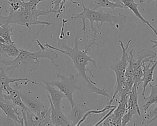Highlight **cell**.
<instances>
[{"label":"cell","instance_id":"obj_16","mask_svg":"<svg viewBox=\"0 0 157 126\" xmlns=\"http://www.w3.org/2000/svg\"><path fill=\"white\" fill-rule=\"evenodd\" d=\"M90 6L91 9L93 10H97L102 7L112 9H115L116 8L126 9L123 4L112 2L109 0H91Z\"/></svg>","mask_w":157,"mask_h":126},{"label":"cell","instance_id":"obj_8","mask_svg":"<svg viewBox=\"0 0 157 126\" xmlns=\"http://www.w3.org/2000/svg\"><path fill=\"white\" fill-rule=\"evenodd\" d=\"M0 109L8 117L18 122L21 125H24V121L21 114L15 106L10 100L5 99L4 101L0 100Z\"/></svg>","mask_w":157,"mask_h":126},{"label":"cell","instance_id":"obj_31","mask_svg":"<svg viewBox=\"0 0 157 126\" xmlns=\"http://www.w3.org/2000/svg\"><path fill=\"white\" fill-rule=\"evenodd\" d=\"M110 1L112 2H115V3H118V4H123L122 3V2L121 1V0H109Z\"/></svg>","mask_w":157,"mask_h":126},{"label":"cell","instance_id":"obj_32","mask_svg":"<svg viewBox=\"0 0 157 126\" xmlns=\"http://www.w3.org/2000/svg\"><path fill=\"white\" fill-rule=\"evenodd\" d=\"M21 1H24V0H21Z\"/></svg>","mask_w":157,"mask_h":126},{"label":"cell","instance_id":"obj_14","mask_svg":"<svg viewBox=\"0 0 157 126\" xmlns=\"http://www.w3.org/2000/svg\"><path fill=\"white\" fill-rule=\"evenodd\" d=\"M126 9H129L132 12V13L135 15L136 17H137L139 19H140L143 23H144L145 25H147L155 34V35L157 36V31L156 30L153 28V26L150 23V22L145 19L142 15H141L140 12H139L138 9V4L136 3L134 0H121Z\"/></svg>","mask_w":157,"mask_h":126},{"label":"cell","instance_id":"obj_9","mask_svg":"<svg viewBox=\"0 0 157 126\" xmlns=\"http://www.w3.org/2000/svg\"><path fill=\"white\" fill-rule=\"evenodd\" d=\"M45 84V85H43L40 83L35 82L32 81V84H34L38 85H40L44 88L48 92V95L50 98V100L55 107L56 108H61V105L62 103V100L64 98H66V95H64V93H63L61 91L59 90H57L55 88L54 86L51 85L48 81L42 80Z\"/></svg>","mask_w":157,"mask_h":126},{"label":"cell","instance_id":"obj_4","mask_svg":"<svg viewBox=\"0 0 157 126\" xmlns=\"http://www.w3.org/2000/svg\"><path fill=\"white\" fill-rule=\"evenodd\" d=\"M20 50L19 54L13 60H1V64L8 66L6 70L10 71L9 76L12 75L15 69L23 73L33 72L39 67V61L35 57L34 52H29L22 49H20Z\"/></svg>","mask_w":157,"mask_h":126},{"label":"cell","instance_id":"obj_18","mask_svg":"<svg viewBox=\"0 0 157 126\" xmlns=\"http://www.w3.org/2000/svg\"><path fill=\"white\" fill-rule=\"evenodd\" d=\"M19 81H26L28 82H32V81L27 78H10L7 76L2 68H0V90L4 91V88L10 84L15 83Z\"/></svg>","mask_w":157,"mask_h":126},{"label":"cell","instance_id":"obj_25","mask_svg":"<svg viewBox=\"0 0 157 126\" xmlns=\"http://www.w3.org/2000/svg\"><path fill=\"white\" fill-rule=\"evenodd\" d=\"M157 119V103H155V108L150 111L147 114H146L144 118H143V121L142 122V124H144V122L147 119H149L150 120L146 124V125H148L149 124L151 123L152 122L155 121Z\"/></svg>","mask_w":157,"mask_h":126},{"label":"cell","instance_id":"obj_1","mask_svg":"<svg viewBox=\"0 0 157 126\" xmlns=\"http://www.w3.org/2000/svg\"><path fill=\"white\" fill-rule=\"evenodd\" d=\"M74 46L71 48L67 45L64 39H59L58 42V48L55 47L48 43L44 44V45L47 48H50L53 49L56 51L60 52L66 55H67L72 61L74 68L76 69L78 71V74L76 75V77L78 76H82L87 84V87L89 88L90 92H93L96 94L100 95L109 98H110L109 94L107 93V90L102 89H99L97 87L96 82H93L91 79L86 75V72H89L91 77L94 78L93 74H92V70L86 68V66L89 63H91L94 66L97 68L96 61L92 58L90 55L87 53L90 51L91 47L94 45H98L96 42V37H93L85 45V48L83 50H81L78 48V36H75L74 39Z\"/></svg>","mask_w":157,"mask_h":126},{"label":"cell","instance_id":"obj_11","mask_svg":"<svg viewBox=\"0 0 157 126\" xmlns=\"http://www.w3.org/2000/svg\"><path fill=\"white\" fill-rule=\"evenodd\" d=\"M18 84H17V82H15V84L12 86H10V84L7 85L4 89V91H6L7 93V95L4 94V98L10 100L15 106L20 107L21 110L26 111L28 110V109L25 105L20 97L18 90Z\"/></svg>","mask_w":157,"mask_h":126},{"label":"cell","instance_id":"obj_30","mask_svg":"<svg viewBox=\"0 0 157 126\" xmlns=\"http://www.w3.org/2000/svg\"><path fill=\"white\" fill-rule=\"evenodd\" d=\"M3 95H4V93H2V91L1 90H0V100H1V101H4L6 99L4 98Z\"/></svg>","mask_w":157,"mask_h":126},{"label":"cell","instance_id":"obj_19","mask_svg":"<svg viewBox=\"0 0 157 126\" xmlns=\"http://www.w3.org/2000/svg\"><path fill=\"white\" fill-rule=\"evenodd\" d=\"M137 60H135L134 58L133 61H132L134 69L136 68H137V67H139L140 66H142V65L143 63H144V60L145 58H155L156 57V53L155 52H152L151 50H149L144 49H142V50H140L137 53Z\"/></svg>","mask_w":157,"mask_h":126},{"label":"cell","instance_id":"obj_6","mask_svg":"<svg viewBox=\"0 0 157 126\" xmlns=\"http://www.w3.org/2000/svg\"><path fill=\"white\" fill-rule=\"evenodd\" d=\"M18 90L23 103L31 112L36 114H40L42 111L48 109H46L45 104L33 92L21 90L20 85H18Z\"/></svg>","mask_w":157,"mask_h":126},{"label":"cell","instance_id":"obj_5","mask_svg":"<svg viewBox=\"0 0 157 126\" xmlns=\"http://www.w3.org/2000/svg\"><path fill=\"white\" fill-rule=\"evenodd\" d=\"M57 77L59 79V81L55 80L48 82L51 85L57 87L60 91L64 93L66 97L69 101L71 107L74 106L75 103L73 100V93L75 91H82V89L76 84L75 76L70 74L69 77L64 75L57 74Z\"/></svg>","mask_w":157,"mask_h":126},{"label":"cell","instance_id":"obj_3","mask_svg":"<svg viewBox=\"0 0 157 126\" xmlns=\"http://www.w3.org/2000/svg\"><path fill=\"white\" fill-rule=\"evenodd\" d=\"M8 15L4 16L0 14V23L4 24H17L22 26H25L31 29L30 26L40 25L42 26L44 25L50 26L51 23L47 21H40L38 20V17L43 15H52L53 13H56L55 10L52 8L50 9L41 10L37 8L32 10L26 9L23 7H21L18 10H13L10 7L8 9Z\"/></svg>","mask_w":157,"mask_h":126},{"label":"cell","instance_id":"obj_10","mask_svg":"<svg viewBox=\"0 0 157 126\" xmlns=\"http://www.w3.org/2000/svg\"><path fill=\"white\" fill-rule=\"evenodd\" d=\"M47 98L50 103V119L52 122V125L57 126H69L71 125V123L62 112L61 108L55 107L50 100V98L47 94Z\"/></svg>","mask_w":157,"mask_h":126},{"label":"cell","instance_id":"obj_15","mask_svg":"<svg viewBox=\"0 0 157 126\" xmlns=\"http://www.w3.org/2000/svg\"><path fill=\"white\" fill-rule=\"evenodd\" d=\"M138 87L135 85H133L131 91L129 93L128 101H127V109H134L138 116H141L140 109L138 104V94L139 92H137Z\"/></svg>","mask_w":157,"mask_h":126},{"label":"cell","instance_id":"obj_23","mask_svg":"<svg viewBox=\"0 0 157 126\" xmlns=\"http://www.w3.org/2000/svg\"><path fill=\"white\" fill-rule=\"evenodd\" d=\"M143 79V68L142 66L136 68L134 69L133 81L134 85L139 88V86L142 84Z\"/></svg>","mask_w":157,"mask_h":126},{"label":"cell","instance_id":"obj_22","mask_svg":"<svg viewBox=\"0 0 157 126\" xmlns=\"http://www.w3.org/2000/svg\"><path fill=\"white\" fill-rule=\"evenodd\" d=\"M52 1V7L51 8L55 10H56L58 13V16L60 14L63 10H64V4L66 1H71V2L77 4L76 2L73 1L72 0H51Z\"/></svg>","mask_w":157,"mask_h":126},{"label":"cell","instance_id":"obj_7","mask_svg":"<svg viewBox=\"0 0 157 126\" xmlns=\"http://www.w3.org/2000/svg\"><path fill=\"white\" fill-rule=\"evenodd\" d=\"M132 39H129L126 45L124 46L123 42L120 40L119 44L122 50V56L120 59L115 58L113 60L112 64L110 65V68L115 73L116 78L124 76L125 71L129 62V54H128L127 50L131 42Z\"/></svg>","mask_w":157,"mask_h":126},{"label":"cell","instance_id":"obj_29","mask_svg":"<svg viewBox=\"0 0 157 126\" xmlns=\"http://www.w3.org/2000/svg\"><path fill=\"white\" fill-rule=\"evenodd\" d=\"M150 42L153 44V45L152 46L153 49L157 47V39L156 40H150Z\"/></svg>","mask_w":157,"mask_h":126},{"label":"cell","instance_id":"obj_28","mask_svg":"<svg viewBox=\"0 0 157 126\" xmlns=\"http://www.w3.org/2000/svg\"><path fill=\"white\" fill-rule=\"evenodd\" d=\"M154 1L156 3V6L157 7V0H140L139 1V3L140 4H142V3H144V2H146V3H150V2Z\"/></svg>","mask_w":157,"mask_h":126},{"label":"cell","instance_id":"obj_2","mask_svg":"<svg viewBox=\"0 0 157 126\" xmlns=\"http://www.w3.org/2000/svg\"><path fill=\"white\" fill-rule=\"evenodd\" d=\"M83 10L82 12L77 14H72L71 19H81L83 22V26L80 31L85 32L86 30L85 20H88L90 23V29L94 33V37H97V28L101 27L104 23H109L112 26L122 31L124 30L128 17L122 14L111 15L104 12L101 8L98 10L87 8L82 4Z\"/></svg>","mask_w":157,"mask_h":126},{"label":"cell","instance_id":"obj_17","mask_svg":"<svg viewBox=\"0 0 157 126\" xmlns=\"http://www.w3.org/2000/svg\"><path fill=\"white\" fill-rule=\"evenodd\" d=\"M20 52L19 48L15 44H8L0 42V56L15 58Z\"/></svg>","mask_w":157,"mask_h":126},{"label":"cell","instance_id":"obj_13","mask_svg":"<svg viewBox=\"0 0 157 126\" xmlns=\"http://www.w3.org/2000/svg\"><path fill=\"white\" fill-rule=\"evenodd\" d=\"M89 110L88 108L82 104H75L71 107V111L67 116V119L72 122V125H77L86 112Z\"/></svg>","mask_w":157,"mask_h":126},{"label":"cell","instance_id":"obj_26","mask_svg":"<svg viewBox=\"0 0 157 126\" xmlns=\"http://www.w3.org/2000/svg\"><path fill=\"white\" fill-rule=\"evenodd\" d=\"M0 125H21L18 122L8 117L6 115L0 114Z\"/></svg>","mask_w":157,"mask_h":126},{"label":"cell","instance_id":"obj_20","mask_svg":"<svg viewBox=\"0 0 157 126\" xmlns=\"http://www.w3.org/2000/svg\"><path fill=\"white\" fill-rule=\"evenodd\" d=\"M0 36L8 44H15L12 40L13 28L10 24L0 23Z\"/></svg>","mask_w":157,"mask_h":126},{"label":"cell","instance_id":"obj_21","mask_svg":"<svg viewBox=\"0 0 157 126\" xmlns=\"http://www.w3.org/2000/svg\"><path fill=\"white\" fill-rule=\"evenodd\" d=\"M149 85L151 89V93L148 96H145L144 98L145 101H146L145 104H144L143 106L144 113L147 112V111L151 105L157 103V84L152 85L151 83H150Z\"/></svg>","mask_w":157,"mask_h":126},{"label":"cell","instance_id":"obj_24","mask_svg":"<svg viewBox=\"0 0 157 126\" xmlns=\"http://www.w3.org/2000/svg\"><path fill=\"white\" fill-rule=\"evenodd\" d=\"M137 114V112L132 109H126L125 113L123 114L121 118V124L122 125H126L128 123H129L132 118V116L134 114Z\"/></svg>","mask_w":157,"mask_h":126},{"label":"cell","instance_id":"obj_12","mask_svg":"<svg viewBox=\"0 0 157 126\" xmlns=\"http://www.w3.org/2000/svg\"><path fill=\"white\" fill-rule=\"evenodd\" d=\"M142 66L143 68V86L142 95L143 98L144 99L145 98V93L147 85L154 81L153 77L154 74V70L157 66V61H156L154 63H152L151 62H148L147 65H146L145 63H143L142 65Z\"/></svg>","mask_w":157,"mask_h":126},{"label":"cell","instance_id":"obj_27","mask_svg":"<svg viewBox=\"0 0 157 126\" xmlns=\"http://www.w3.org/2000/svg\"><path fill=\"white\" fill-rule=\"evenodd\" d=\"M7 1L10 7L13 10H18L22 7L23 1L21 0H6Z\"/></svg>","mask_w":157,"mask_h":126}]
</instances>
